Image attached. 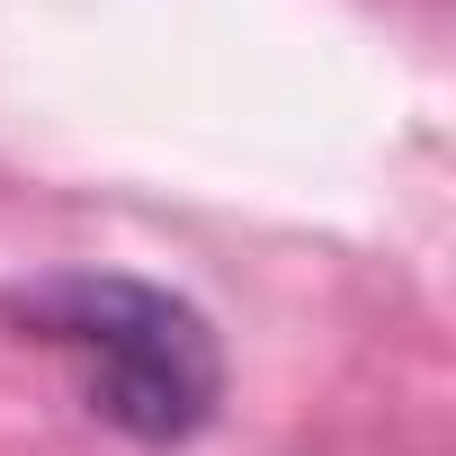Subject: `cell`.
<instances>
[{
	"instance_id": "cell-1",
	"label": "cell",
	"mask_w": 456,
	"mask_h": 456,
	"mask_svg": "<svg viewBox=\"0 0 456 456\" xmlns=\"http://www.w3.org/2000/svg\"><path fill=\"white\" fill-rule=\"evenodd\" d=\"M10 322L63 358H81L90 411L117 420L126 438H188L215 394H224V358L197 305H179L170 287L117 278V269H63L10 296Z\"/></svg>"
}]
</instances>
